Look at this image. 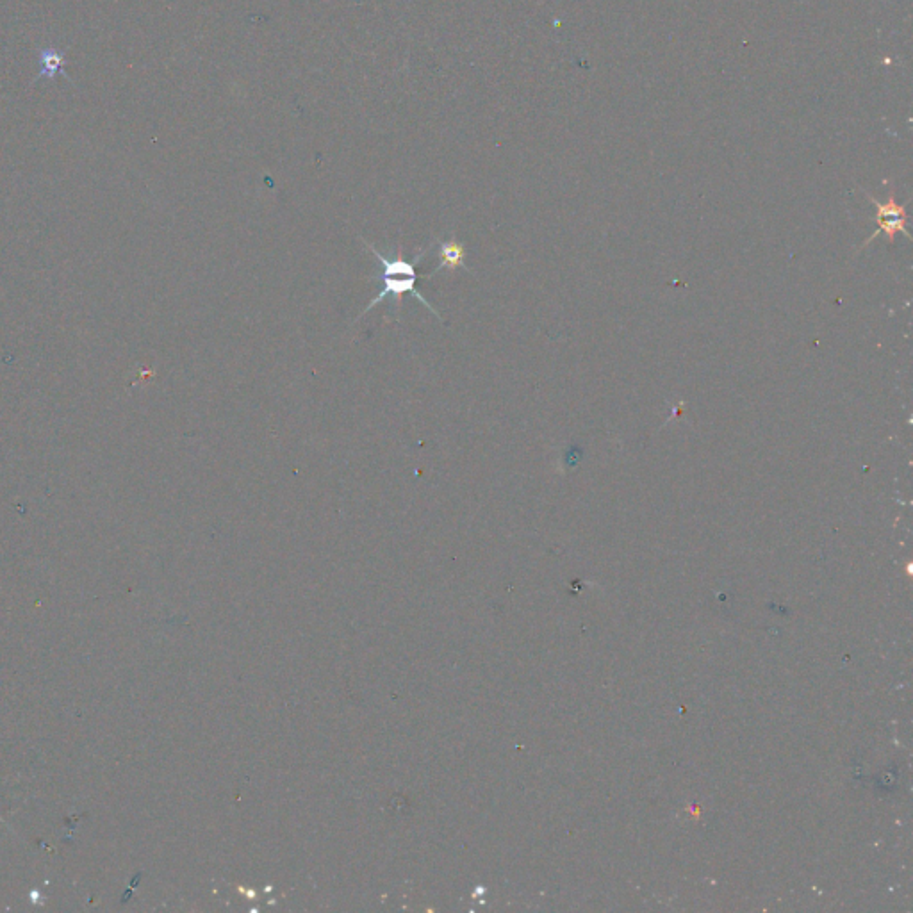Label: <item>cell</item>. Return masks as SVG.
<instances>
[{"instance_id":"4","label":"cell","mask_w":913,"mask_h":913,"mask_svg":"<svg viewBox=\"0 0 913 913\" xmlns=\"http://www.w3.org/2000/svg\"><path fill=\"white\" fill-rule=\"evenodd\" d=\"M65 52L58 49H43L40 50V58H38V63H40V74H38V79H54L58 77V74L65 75L66 79H70L65 72Z\"/></svg>"},{"instance_id":"3","label":"cell","mask_w":913,"mask_h":913,"mask_svg":"<svg viewBox=\"0 0 913 913\" xmlns=\"http://www.w3.org/2000/svg\"><path fill=\"white\" fill-rule=\"evenodd\" d=\"M437 259H439V264H437L434 272L428 273L427 279L434 277V275H436L437 272H441V270H450V272L457 270V268L468 270V268L464 266V259H466L464 245L455 238L448 239V241H439Z\"/></svg>"},{"instance_id":"2","label":"cell","mask_w":913,"mask_h":913,"mask_svg":"<svg viewBox=\"0 0 913 913\" xmlns=\"http://www.w3.org/2000/svg\"><path fill=\"white\" fill-rule=\"evenodd\" d=\"M872 204L878 209V214H876V223H878V229L874 231L872 236H869V239L865 241L864 247H867L871 243L872 239L878 238L880 234H885L887 239H889L890 245H894V239H896L897 232H901L903 236H906L908 239H912L910 232L906 231V222H908V216H906L905 206H899L897 204L896 195L894 191L890 193L889 200L887 202H878L876 198L867 195Z\"/></svg>"},{"instance_id":"1","label":"cell","mask_w":913,"mask_h":913,"mask_svg":"<svg viewBox=\"0 0 913 913\" xmlns=\"http://www.w3.org/2000/svg\"><path fill=\"white\" fill-rule=\"evenodd\" d=\"M362 241H364V239H362ZM364 245L370 248L371 254L375 255L377 261L382 264L380 279L384 282V288H382V291H380L377 297L371 300L362 314L370 313L373 307L382 304L387 297L395 298L396 311H398L400 305H402V298H404L405 293H409V295H412L416 300H420L421 304L425 305L430 313L436 314L437 318L441 320V316H439L436 309H434L427 298L423 297L421 293H418V289H416V280H418V275H416V264L420 263L421 259L425 257L427 250H423L421 254L416 255L411 263H409V261H405L402 254H398L396 259H387L384 255L379 254L377 248L371 247L368 241H364Z\"/></svg>"}]
</instances>
